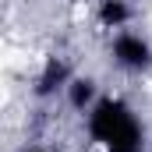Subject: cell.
Here are the masks:
<instances>
[{
	"mask_svg": "<svg viewBox=\"0 0 152 152\" xmlns=\"http://www.w3.org/2000/svg\"><path fill=\"white\" fill-rule=\"evenodd\" d=\"M64 99H67L71 110H85V113H88V106L99 99V96H96V81L85 78V75H75L67 81V88H64Z\"/></svg>",
	"mask_w": 152,
	"mask_h": 152,
	"instance_id": "5",
	"label": "cell"
},
{
	"mask_svg": "<svg viewBox=\"0 0 152 152\" xmlns=\"http://www.w3.org/2000/svg\"><path fill=\"white\" fill-rule=\"evenodd\" d=\"M110 57H113L117 67L131 71V75H142L152 67V42L142 32H131V28H120L110 39Z\"/></svg>",
	"mask_w": 152,
	"mask_h": 152,
	"instance_id": "2",
	"label": "cell"
},
{
	"mask_svg": "<svg viewBox=\"0 0 152 152\" xmlns=\"http://www.w3.org/2000/svg\"><path fill=\"white\" fill-rule=\"evenodd\" d=\"M88 138L103 152H145L142 120L117 96H103L88 106Z\"/></svg>",
	"mask_w": 152,
	"mask_h": 152,
	"instance_id": "1",
	"label": "cell"
},
{
	"mask_svg": "<svg viewBox=\"0 0 152 152\" xmlns=\"http://www.w3.org/2000/svg\"><path fill=\"white\" fill-rule=\"evenodd\" d=\"M25 152H42V149H25Z\"/></svg>",
	"mask_w": 152,
	"mask_h": 152,
	"instance_id": "6",
	"label": "cell"
},
{
	"mask_svg": "<svg viewBox=\"0 0 152 152\" xmlns=\"http://www.w3.org/2000/svg\"><path fill=\"white\" fill-rule=\"evenodd\" d=\"M71 78H75V71H71V64H67L64 57H46V64H42V71H39V78H36V96L39 99L64 96V88H67Z\"/></svg>",
	"mask_w": 152,
	"mask_h": 152,
	"instance_id": "3",
	"label": "cell"
},
{
	"mask_svg": "<svg viewBox=\"0 0 152 152\" xmlns=\"http://www.w3.org/2000/svg\"><path fill=\"white\" fill-rule=\"evenodd\" d=\"M96 18H99V25H103V28L120 32V28H127V25H131L134 11H131V4H127V0H99Z\"/></svg>",
	"mask_w": 152,
	"mask_h": 152,
	"instance_id": "4",
	"label": "cell"
}]
</instances>
